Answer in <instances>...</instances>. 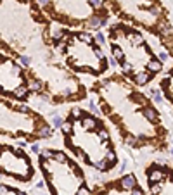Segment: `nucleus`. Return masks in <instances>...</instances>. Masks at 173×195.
Instances as JSON below:
<instances>
[{
  "label": "nucleus",
  "instance_id": "f3484780",
  "mask_svg": "<svg viewBox=\"0 0 173 195\" xmlns=\"http://www.w3.org/2000/svg\"><path fill=\"white\" fill-rule=\"evenodd\" d=\"M76 195H90V190H88V186L82 185V186H80V188H78Z\"/></svg>",
  "mask_w": 173,
  "mask_h": 195
},
{
  "label": "nucleus",
  "instance_id": "7c9ffc66",
  "mask_svg": "<svg viewBox=\"0 0 173 195\" xmlns=\"http://www.w3.org/2000/svg\"><path fill=\"white\" fill-rule=\"evenodd\" d=\"M159 59H161V61H166V59H168V54H166V52H161L159 54Z\"/></svg>",
  "mask_w": 173,
  "mask_h": 195
},
{
  "label": "nucleus",
  "instance_id": "5701e85b",
  "mask_svg": "<svg viewBox=\"0 0 173 195\" xmlns=\"http://www.w3.org/2000/svg\"><path fill=\"white\" fill-rule=\"evenodd\" d=\"M130 195H144V192H142V188L135 186V188H132V190H130Z\"/></svg>",
  "mask_w": 173,
  "mask_h": 195
},
{
  "label": "nucleus",
  "instance_id": "f03ea898",
  "mask_svg": "<svg viewBox=\"0 0 173 195\" xmlns=\"http://www.w3.org/2000/svg\"><path fill=\"white\" fill-rule=\"evenodd\" d=\"M120 186L123 190H132V188L137 186V180H135L133 174H126V176H123L120 180Z\"/></svg>",
  "mask_w": 173,
  "mask_h": 195
},
{
  "label": "nucleus",
  "instance_id": "393cba45",
  "mask_svg": "<svg viewBox=\"0 0 173 195\" xmlns=\"http://www.w3.org/2000/svg\"><path fill=\"white\" fill-rule=\"evenodd\" d=\"M19 61H21V64L28 66V64H30V57H28V55H19Z\"/></svg>",
  "mask_w": 173,
  "mask_h": 195
},
{
  "label": "nucleus",
  "instance_id": "2f4dec72",
  "mask_svg": "<svg viewBox=\"0 0 173 195\" xmlns=\"http://www.w3.org/2000/svg\"><path fill=\"white\" fill-rule=\"evenodd\" d=\"M31 150L33 152H40V147L36 145V143H33V145H31Z\"/></svg>",
  "mask_w": 173,
  "mask_h": 195
},
{
  "label": "nucleus",
  "instance_id": "c85d7f7f",
  "mask_svg": "<svg viewBox=\"0 0 173 195\" xmlns=\"http://www.w3.org/2000/svg\"><path fill=\"white\" fill-rule=\"evenodd\" d=\"M152 93H154V100L156 102H161V100H163V97H161L159 91H152Z\"/></svg>",
  "mask_w": 173,
  "mask_h": 195
},
{
  "label": "nucleus",
  "instance_id": "6ab92c4d",
  "mask_svg": "<svg viewBox=\"0 0 173 195\" xmlns=\"http://www.w3.org/2000/svg\"><path fill=\"white\" fill-rule=\"evenodd\" d=\"M149 12H151L152 16H159V14H161V9L158 7V5H151V7H149Z\"/></svg>",
  "mask_w": 173,
  "mask_h": 195
},
{
  "label": "nucleus",
  "instance_id": "4be33fe9",
  "mask_svg": "<svg viewBox=\"0 0 173 195\" xmlns=\"http://www.w3.org/2000/svg\"><path fill=\"white\" fill-rule=\"evenodd\" d=\"M159 188H161V185H159V183H151V192H152V193H158V192H159Z\"/></svg>",
  "mask_w": 173,
  "mask_h": 195
},
{
  "label": "nucleus",
  "instance_id": "4468645a",
  "mask_svg": "<svg viewBox=\"0 0 173 195\" xmlns=\"http://www.w3.org/2000/svg\"><path fill=\"white\" fill-rule=\"evenodd\" d=\"M78 38L83 40L85 43H92V42H94V38H92V36L88 35V33H80V35H78Z\"/></svg>",
  "mask_w": 173,
  "mask_h": 195
},
{
  "label": "nucleus",
  "instance_id": "9b49d317",
  "mask_svg": "<svg viewBox=\"0 0 173 195\" xmlns=\"http://www.w3.org/2000/svg\"><path fill=\"white\" fill-rule=\"evenodd\" d=\"M112 55H114V59L118 62H123V50L120 47H116V45H112Z\"/></svg>",
  "mask_w": 173,
  "mask_h": 195
},
{
  "label": "nucleus",
  "instance_id": "cd10ccee",
  "mask_svg": "<svg viewBox=\"0 0 173 195\" xmlns=\"http://www.w3.org/2000/svg\"><path fill=\"white\" fill-rule=\"evenodd\" d=\"M54 124H56V126H59V128H61V126H62V119H61L59 116H54Z\"/></svg>",
  "mask_w": 173,
  "mask_h": 195
},
{
  "label": "nucleus",
  "instance_id": "f257e3e1",
  "mask_svg": "<svg viewBox=\"0 0 173 195\" xmlns=\"http://www.w3.org/2000/svg\"><path fill=\"white\" fill-rule=\"evenodd\" d=\"M147 176H149V183H161L164 180V176H166V169H164L163 166L152 168V169L147 171Z\"/></svg>",
  "mask_w": 173,
  "mask_h": 195
},
{
  "label": "nucleus",
  "instance_id": "7ed1b4c3",
  "mask_svg": "<svg viewBox=\"0 0 173 195\" xmlns=\"http://www.w3.org/2000/svg\"><path fill=\"white\" fill-rule=\"evenodd\" d=\"M104 22H106V16H94V18L88 19L86 26L90 28V30H99Z\"/></svg>",
  "mask_w": 173,
  "mask_h": 195
},
{
  "label": "nucleus",
  "instance_id": "bb28decb",
  "mask_svg": "<svg viewBox=\"0 0 173 195\" xmlns=\"http://www.w3.org/2000/svg\"><path fill=\"white\" fill-rule=\"evenodd\" d=\"M95 40H97V42H99L100 45L104 43V35H102V33H100V31H99V33H97V35H95Z\"/></svg>",
  "mask_w": 173,
  "mask_h": 195
},
{
  "label": "nucleus",
  "instance_id": "423d86ee",
  "mask_svg": "<svg viewBox=\"0 0 173 195\" xmlns=\"http://www.w3.org/2000/svg\"><path fill=\"white\" fill-rule=\"evenodd\" d=\"M133 81L137 83V85H146V83H149L151 81V73H138V74H135L133 76Z\"/></svg>",
  "mask_w": 173,
  "mask_h": 195
},
{
  "label": "nucleus",
  "instance_id": "6e6552de",
  "mask_svg": "<svg viewBox=\"0 0 173 195\" xmlns=\"http://www.w3.org/2000/svg\"><path fill=\"white\" fill-rule=\"evenodd\" d=\"M28 90H30L28 87H19V88H16V90L12 91V95L16 97V99L24 100V99H28Z\"/></svg>",
  "mask_w": 173,
  "mask_h": 195
},
{
  "label": "nucleus",
  "instance_id": "f704fd0d",
  "mask_svg": "<svg viewBox=\"0 0 173 195\" xmlns=\"http://www.w3.org/2000/svg\"><path fill=\"white\" fill-rule=\"evenodd\" d=\"M171 26H173V24H171Z\"/></svg>",
  "mask_w": 173,
  "mask_h": 195
},
{
  "label": "nucleus",
  "instance_id": "dca6fc26",
  "mask_svg": "<svg viewBox=\"0 0 173 195\" xmlns=\"http://www.w3.org/2000/svg\"><path fill=\"white\" fill-rule=\"evenodd\" d=\"M99 136H100V138L104 140V142H109V135H108V131L104 130L102 126H100V128H99Z\"/></svg>",
  "mask_w": 173,
  "mask_h": 195
},
{
  "label": "nucleus",
  "instance_id": "0eeeda50",
  "mask_svg": "<svg viewBox=\"0 0 173 195\" xmlns=\"http://www.w3.org/2000/svg\"><path fill=\"white\" fill-rule=\"evenodd\" d=\"M144 117H146L147 121L154 123L156 119H158V112H156V109L154 107H146V109H144Z\"/></svg>",
  "mask_w": 173,
  "mask_h": 195
},
{
  "label": "nucleus",
  "instance_id": "72a5a7b5",
  "mask_svg": "<svg viewBox=\"0 0 173 195\" xmlns=\"http://www.w3.org/2000/svg\"><path fill=\"white\" fill-rule=\"evenodd\" d=\"M23 2H28V0H23Z\"/></svg>",
  "mask_w": 173,
  "mask_h": 195
},
{
  "label": "nucleus",
  "instance_id": "1a4fd4ad",
  "mask_svg": "<svg viewBox=\"0 0 173 195\" xmlns=\"http://www.w3.org/2000/svg\"><path fill=\"white\" fill-rule=\"evenodd\" d=\"M36 135H38L40 138H49V136L52 135V128H50L49 124H43L42 128H40V130L36 131Z\"/></svg>",
  "mask_w": 173,
  "mask_h": 195
},
{
  "label": "nucleus",
  "instance_id": "ddd939ff",
  "mask_svg": "<svg viewBox=\"0 0 173 195\" xmlns=\"http://www.w3.org/2000/svg\"><path fill=\"white\" fill-rule=\"evenodd\" d=\"M92 164H94L95 168L99 169V171H106V169L109 168V162H108L106 159H104V160H99V162H92Z\"/></svg>",
  "mask_w": 173,
  "mask_h": 195
},
{
  "label": "nucleus",
  "instance_id": "b1692460",
  "mask_svg": "<svg viewBox=\"0 0 173 195\" xmlns=\"http://www.w3.org/2000/svg\"><path fill=\"white\" fill-rule=\"evenodd\" d=\"M71 116H73V117H82L83 116L82 109H73V111H71Z\"/></svg>",
  "mask_w": 173,
  "mask_h": 195
},
{
  "label": "nucleus",
  "instance_id": "9d476101",
  "mask_svg": "<svg viewBox=\"0 0 173 195\" xmlns=\"http://www.w3.org/2000/svg\"><path fill=\"white\" fill-rule=\"evenodd\" d=\"M28 88H30L31 91H42L43 85H42V81H38V79H31L30 85H28Z\"/></svg>",
  "mask_w": 173,
  "mask_h": 195
},
{
  "label": "nucleus",
  "instance_id": "20e7f679",
  "mask_svg": "<svg viewBox=\"0 0 173 195\" xmlns=\"http://www.w3.org/2000/svg\"><path fill=\"white\" fill-rule=\"evenodd\" d=\"M82 123H83V126H85V128H90V130H99V128H100L99 121H97V119H94L92 116H83L82 117Z\"/></svg>",
  "mask_w": 173,
  "mask_h": 195
},
{
  "label": "nucleus",
  "instance_id": "412c9836",
  "mask_svg": "<svg viewBox=\"0 0 173 195\" xmlns=\"http://www.w3.org/2000/svg\"><path fill=\"white\" fill-rule=\"evenodd\" d=\"M88 2H90V5L95 7V9H100V7H102V0H88Z\"/></svg>",
  "mask_w": 173,
  "mask_h": 195
},
{
  "label": "nucleus",
  "instance_id": "f8f14e48",
  "mask_svg": "<svg viewBox=\"0 0 173 195\" xmlns=\"http://www.w3.org/2000/svg\"><path fill=\"white\" fill-rule=\"evenodd\" d=\"M106 160H108L109 164H116L118 157H116V154H114L112 150H108V152H106Z\"/></svg>",
  "mask_w": 173,
  "mask_h": 195
},
{
  "label": "nucleus",
  "instance_id": "473e14b6",
  "mask_svg": "<svg viewBox=\"0 0 173 195\" xmlns=\"http://www.w3.org/2000/svg\"><path fill=\"white\" fill-rule=\"evenodd\" d=\"M170 152H171V154H173V147H171V148H170Z\"/></svg>",
  "mask_w": 173,
  "mask_h": 195
},
{
  "label": "nucleus",
  "instance_id": "39448f33",
  "mask_svg": "<svg viewBox=\"0 0 173 195\" xmlns=\"http://www.w3.org/2000/svg\"><path fill=\"white\" fill-rule=\"evenodd\" d=\"M161 67H163V61L161 59H151V61L147 62V69L151 71V73H159Z\"/></svg>",
  "mask_w": 173,
  "mask_h": 195
},
{
  "label": "nucleus",
  "instance_id": "c756f323",
  "mask_svg": "<svg viewBox=\"0 0 173 195\" xmlns=\"http://www.w3.org/2000/svg\"><path fill=\"white\" fill-rule=\"evenodd\" d=\"M36 2H38V5H42V7H47L50 0H36Z\"/></svg>",
  "mask_w": 173,
  "mask_h": 195
},
{
  "label": "nucleus",
  "instance_id": "a878e982",
  "mask_svg": "<svg viewBox=\"0 0 173 195\" xmlns=\"http://www.w3.org/2000/svg\"><path fill=\"white\" fill-rule=\"evenodd\" d=\"M126 143H128V145H132V147H138V142L135 138H132V136H130V138H126Z\"/></svg>",
  "mask_w": 173,
  "mask_h": 195
},
{
  "label": "nucleus",
  "instance_id": "aec40b11",
  "mask_svg": "<svg viewBox=\"0 0 173 195\" xmlns=\"http://www.w3.org/2000/svg\"><path fill=\"white\" fill-rule=\"evenodd\" d=\"M121 69H123V73L130 74V71H132V64H128V62H121Z\"/></svg>",
  "mask_w": 173,
  "mask_h": 195
},
{
  "label": "nucleus",
  "instance_id": "2eb2a0df",
  "mask_svg": "<svg viewBox=\"0 0 173 195\" xmlns=\"http://www.w3.org/2000/svg\"><path fill=\"white\" fill-rule=\"evenodd\" d=\"M61 130H62V133L69 135V133H71V123H69V121L62 123V126H61Z\"/></svg>",
  "mask_w": 173,
  "mask_h": 195
},
{
  "label": "nucleus",
  "instance_id": "a211bd4d",
  "mask_svg": "<svg viewBox=\"0 0 173 195\" xmlns=\"http://www.w3.org/2000/svg\"><path fill=\"white\" fill-rule=\"evenodd\" d=\"M54 157H56L57 160H61V162H69L68 157H66L64 154H62V152H57V150H56V156H54Z\"/></svg>",
  "mask_w": 173,
  "mask_h": 195
}]
</instances>
